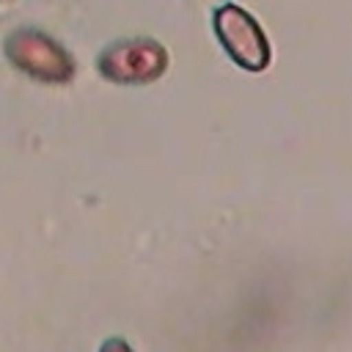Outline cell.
I'll return each instance as SVG.
<instances>
[{
    "label": "cell",
    "instance_id": "3",
    "mask_svg": "<svg viewBox=\"0 0 352 352\" xmlns=\"http://www.w3.org/2000/svg\"><path fill=\"white\" fill-rule=\"evenodd\" d=\"M96 69L116 85H148L168 69V50L154 38H121L96 55Z\"/></svg>",
    "mask_w": 352,
    "mask_h": 352
},
{
    "label": "cell",
    "instance_id": "1",
    "mask_svg": "<svg viewBox=\"0 0 352 352\" xmlns=\"http://www.w3.org/2000/svg\"><path fill=\"white\" fill-rule=\"evenodd\" d=\"M3 52L14 69L22 74L47 82L63 85L74 77V58L44 30L38 28H16L6 36Z\"/></svg>",
    "mask_w": 352,
    "mask_h": 352
},
{
    "label": "cell",
    "instance_id": "4",
    "mask_svg": "<svg viewBox=\"0 0 352 352\" xmlns=\"http://www.w3.org/2000/svg\"><path fill=\"white\" fill-rule=\"evenodd\" d=\"M99 352H132V346H129V344H126L124 338L113 336V338H104V341H102Z\"/></svg>",
    "mask_w": 352,
    "mask_h": 352
},
{
    "label": "cell",
    "instance_id": "2",
    "mask_svg": "<svg viewBox=\"0 0 352 352\" xmlns=\"http://www.w3.org/2000/svg\"><path fill=\"white\" fill-rule=\"evenodd\" d=\"M214 36L223 52L245 72H264L272 60L270 38L258 19L236 3H223L212 14Z\"/></svg>",
    "mask_w": 352,
    "mask_h": 352
}]
</instances>
